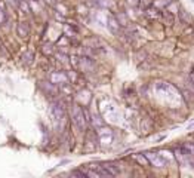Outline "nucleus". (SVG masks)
<instances>
[{
  "label": "nucleus",
  "mask_w": 194,
  "mask_h": 178,
  "mask_svg": "<svg viewBox=\"0 0 194 178\" xmlns=\"http://www.w3.org/2000/svg\"><path fill=\"white\" fill-rule=\"evenodd\" d=\"M107 22H108V30H110L113 34H119V33H120V22H119L114 17H110Z\"/></svg>",
  "instance_id": "nucleus-6"
},
{
  "label": "nucleus",
  "mask_w": 194,
  "mask_h": 178,
  "mask_svg": "<svg viewBox=\"0 0 194 178\" xmlns=\"http://www.w3.org/2000/svg\"><path fill=\"white\" fill-rule=\"evenodd\" d=\"M162 15H163V18H164V22H166L167 25H172V24H173V21H175V18H173V15H172V14H167V12H163Z\"/></svg>",
  "instance_id": "nucleus-11"
},
{
  "label": "nucleus",
  "mask_w": 194,
  "mask_h": 178,
  "mask_svg": "<svg viewBox=\"0 0 194 178\" xmlns=\"http://www.w3.org/2000/svg\"><path fill=\"white\" fill-rule=\"evenodd\" d=\"M188 88L194 92V71L188 74Z\"/></svg>",
  "instance_id": "nucleus-13"
},
{
  "label": "nucleus",
  "mask_w": 194,
  "mask_h": 178,
  "mask_svg": "<svg viewBox=\"0 0 194 178\" xmlns=\"http://www.w3.org/2000/svg\"><path fill=\"white\" fill-rule=\"evenodd\" d=\"M148 5H151V0H142V2H139V6H141V8H145V6H148Z\"/></svg>",
  "instance_id": "nucleus-14"
},
{
  "label": "nucleus",
  "mask_w": 194,
  "mask_h": 178,
  "mask_svg": "<svg viewBox=\"0 0 194 178\" xmlns=\"http://www.w3.org/2000/svg\"><path fill=\"white\" fill-rule=\"evenodd\" d=\"M170 3H172V0H156V2H154V6L163 8V6H167V5H170Z\"/></svg>",
  "instance_id": "nucleus-12"
},
{
  "label": "nucleus",
  "mask_w": 194,
  "mask_h": 178,
  "mask_svg": "<svg viewBox=\"0 0 194 178\" xmlns=\"http://www.w3.org/2000/svg\"><path fill=\"white\" fill-rule=\"evenodd\" d=\"M182 95H184V100H185L188 104H193V103H194V92L191 91L190 88L182 89Z\"/></svg>",
  "instance_id": "nucleus-8"
},
{
  "label": "nucleus",
  "mask_w": 194,
  "mask_h": 178,
  "mask_svg": "<svg viewBox=\"0 0 194 178\" xmlns=\"http://www.w3.org/2000/svg\"><path fill=\"white\" fill-rule=\"evenodd\" d=\"M5 20H6V17H5V11H3V9H0V24H3Z\"/></svg>",
  "instance_id": "nucleus-15"
},
{
  "label": "nucleus",
  "mask_w": 194,
  "mask_h": 178,
  "mask_svg": "<svg viewBox=\"0 0 194 178\" xmlns=\"http://www.w3.org/2000/svg\"><path fill=\"white\" fill-rule=\"evenodd\" d=\"M133 159H135L141 166H148V165H150L148 160H147V157L144 156V153H142V154H133Z\"/></svg>",
  "instance_id": "nucleus-9"
},
{
  "label": "nucleus",
  "mask_w": 194,
  "mask_h": 178,
  "mask_svg": "<svg viewBox=\"0 0 194 178\" xmlns=\"http://www.w3.org/2000/svg\"><path fill=\"white\" fill-rule=\"evenodd\" d=\"M46 2H48V3H50V5H53V3H55V0H46Z\"/></svg>",
  "instance_id": "nucleus-16"
},
{
  "label": "nucleus",
  "mask_w": 194,
  "mask_h": 178,
  "mask_svg": "<svg viewBox=\"0 0 194 178\" xmlns=\"http://www.w3.org/2000/svg\"><path fill=\"white\" fill-rule=\"evenodd\" d=\"M144 156L147 157V160H148V163L151 165V166H156V168H163L164 165H166V160L163 159V156L160 154V153H144Z\"/></svg>",
  "instance_id": "nucleus-3"
},
{
  "label": "nucleus",
  "mask_w": 194,
  "mask_h": 178,
  "mask_svg": "<svg viewBox=\"0 0 194 178\" xmlns=\"http://www.w3.org/2000/svg\"><path fill=\"white\" fill-rule=\"evenodd\" d=\"M100 143L102 145H110L113 143V131L108 128H101L100 129Z\"/></svg>",
  "instance_id": "nucleus-4"
},
{
  "label": "nucleus",
  "mask_w": 194,
  "mask_h": 178,
  "mask_svg": "<svg viewBox=\"0 0 194 178\" xmlns=\"http://www.w3.org/2000/svg\"><path fill=\"white\" fill-rule=\"evenodd\" d=\"M17 34H18L21 39H27L28 34H30V28H28V25H27L25 22H19V24L17 25Z\"/></svg>",
  "instance_id": "nucleus-7"
},
{
  "label": "nucleus",
  "mask_w": 194,
  "mask_h": 178,
  "mask_svg": "<svg viewBox=\"0 0 194 178\" xmlns=\"http://www.w3.org/2000/svg\"><path fill=\"white\" fill-rule=\"evenodd\" d=\"M179 18H181V21L185 22V24L191 22V15H190L187 11H184V9H179Z\"/></svg>",
  "instance_id": "nucleus-10"
},
{
  "label": "nucleus",
  "mask_w": 194,
  "mask_h": 178,
  "mask_svg": "<svg viewBox=\"0 0 194 178\" xmlns=\"http://www.w3.org/2000/svg\"><path fill=\"white\" fill-rule=\"evenodd\" d=\"M71 117H73V122L76 123V126H77L80 131H84V129H86L87 120H86L84 111L81 110L80 106H77V104H73V106H71Z\"/></svg>",
  "instance_id": "nucleus-1"
},
{
  "label": "nucleus",
  "mask_w": 194,
  "mask_h": 178,
  "mask_svg": "<svg viewBox=\"0 0 194 178\" xmlns=\"http://www.w3.org/2000/svg\"><path fill=\"white\" fill-rule=\"evenodd\" d=\"M50 80H52L53 85H59V83H67V82H68V77H67V74H64V73L55 71V73H52Z\"/></svg>",
  "instance_id": "nucleus-5"
},
{
  "label": "nucleus",
  "mask_w": 194,
  "mask_h": 178,
  "mask_svg": "<svg viewBox=\"0 0 194 178\" xmlns=\"http://www.w3.org/2000/svg\"><path fill=\"white\" fill-rule=\"evenodd\" d=\"M50 113H52V117H53V122L56 125L62 123L64 117H65V110H64V106L61 103H53L50 106Z\"/></svg>",
  "instance_id": "nucleus-2"
}]
</instances>
